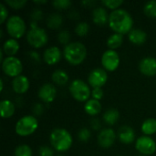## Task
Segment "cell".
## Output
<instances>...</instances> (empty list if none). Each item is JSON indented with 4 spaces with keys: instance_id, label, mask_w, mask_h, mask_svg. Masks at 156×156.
Here are the masks:
<instances>
[{
    "instance_id": "f35d334b",
    "label": "cell",
    "mask_w": 156,
    "mask_h": 156,
    "mask_svg": "<svg viewBox=\"0 0 156 156\" xmlns=\"http://www.w3.org/2000/svg\"><path fill=\"white\" fill-rule=\"evenodd\" d=\"M91 126H92V128H93V129H95V130L100 129V127H101V123H100L99 120H98V119H93V120L91 121Z\"/></svg>"
},
{
    "instance_id": "2e32d148",
    "label": "cell",
    "mask_w": 156,
    "mask_h": 156,
    "mask_svg": "<svg viewBox=\"0 0 156 156\" xmlns=\"http://www.w3.org/2000/svg\"><path fill=\"white\" fill-rule=\"evenodd\" d=\"M12 88L16 93H24L29 88V80L24 75H19L12 80Z\"/></svg>"
},
{
    "instance_id": "5bb4252c",
    "label": "cell",
    "mask_w": 156,
    "mask_h": 156,
    "mask_svg": "<svg viewBox=\"0 0 156 156\" xmlns=\"http://www.w3.org/2000/svg\"><path fill=\"white\" fill-rule=\"evenodd\" d=\"M57 95V90L51 83L43 84L38 90V97L45 102H51Z\"/></svg>"
},
{
    "instance_id": "74e56055",
    "label": "cell",
    "mask_w": 156,
    "mask_h": 156,
    "mask_svg": "<svg viewBox=\"0 0 156 156\" xmlns=\"http://www.w3.org/2000/svg\"><path fill=\"white\" fill-rule=\"evenodd\" d=\"M0 11H1V14H0V23H3V22H5V20L7 17L8 10H7L6 6L4 4H0Z\"/></svg>"
},
{
    "instance_id": "277c9868",
    "label": "cell",
    "mask_w": 156,
    "mask_h": 156,
    "mask_svg": "<svg viewBox=\"0 0 156 156\" xmlns=\"http://www.w3.org/2000/svg\"><path fill=\"white\" fill-rule=\"evenodd\" d=\"M38 122L36 117L26 115L19 119L16 124V133L20 136H27L32 134L37 128Z\"/></svg>"
},
{
    "instance_id": "83f0119b",
    "label": "cell",
    "mask_w": 156,
    "mask_h": 156,
    "mask_svg": "<svg viewBox=\"0 0 156 156\" xmlns=\"http://www.w3.org/2000/svg\"><path fill=\"white\" fill-rule=\"evenodd\" d=\"M144 13L151 17H156V0H151L144 5Z\"/></svg>"
},
{
    "instance_id": "484cf974",
    "label": "cell",
    "mask_w": 156,
    "mask_h": 156,
    "mask_svg": "<svg viewBox=\"0 0 156 156\" xmlns=\"http://www.w3.org/2000/svg\"><path fill=\"white\" fill-rule=\"evenodd\" d=\"M122 42H123V35L119 33H114L109 37L107 40V46L110 48V49L114 50L115 48L121 47Z\"/></svg>"
},
{
    "instance_id": "3957f363",
    "label": "cell",
    "mask_w": 156,
    "mask_h": 156,
    "mask_svg": "<svg viewBox=\"0 0 156 156\" xmlns=\"http://www.w3.org/2000/svg\"><path fill=\"white\" fill-rule=\"evenodd\" d=\"M49 139L53 148L58 152H65L69 150L73 142L71 134L67 130L62 128L54 129L50 133Z\"/></svg>"
},
{
    "instance_id": "ba28073f",
    "label": "cell",
    "mask_w": 156,
    "mask_h": 156,
    "mask_svg": "<svg viewBox=\"0 0 156 156\" xmlns=\"http://www.w3.org/2000/svg\"><path fill=\"white\" fill-rule=\"evenodd\" d=\"M2 69L6 75L16 78L21 75L20 73L23 70V65L19 58L14 56L6 57L2 61Z\"/></svg>"
},
{
    "instance_id": "7a4b0ae2",
    "label": "cell",
    "mask_w": 156,
    "mask_h": 156,
    "mask_svg": "<svg viewBox=\"0 0 156 156\" xmlns=\"http://www.w3.org/2000/svg\"><path fill=\"white\" fill-rule=\"evenodd\" d=\"M65 58L72 65L80 64L87 56L86 47L79 41L70 42L66 45L63 50Z\"/></svg>"
},
{
    "instance_id": "8992f818",
    "label": "cell",
    "mask_w": 156,
    "mask_h": 156,
    "mask_svg": "<svg viewBox=\"0 0 156 156\" xmlns=\"http://www.w3.org/2000/svg\"><path fill=\"white\" fill-rule=\"evenodd\" d=\"M48 39L47 31L37 26H32V27L27 33V42L34 48H40L47 44Z\"/></svg>"
},
{
    "instance_id": "f546056e",
    "label": "cell",
    "mask_w": 156,
    "mask_h": 156,
    "mask_svg": "<svg viewBox=\"0 0 156 156\" xmlns=\"http://www.w3.org/2000/svg\"><path fill=\"white\" fill-rule=\"evenodd\" d=\"M89 29H90V26L87 22H80L77 24V26L75 27V32L79 36L83 37L88 34Z\"/></svg>"
},
{
    "instance_id": "4dcf8cb0",
    "label": "cell",
    "mask_w": 156,
    "mask_h": 156,
    "mask_svg": "<svg viewBox=\"0 0 156 156\" xmlns=\"http://www.w3.org/2000/svg\"><path fill=\"white\" fill-rule=\"evenodd\" d=\"M58 39L61 44H69V39H70V33L68 30H61L58 35Z\"/></svg>"
},
{
    "instance_id": "30bf717a",
    "label": "cell",
    "mask_w": 156,
    "mask_h": 156,
    "mask_svg": "<svg viewBox=\"0 0 156 156\" xmlns=\"http://www.w3.org/2000/svg\"><path fill=\"white\" fill-rule=\"evenodd\" d=\"M135 148L141 154H145V155H150L155 152L156 144L154 141V139H152L151 137L147 135H144V136L139 137L136 140Z\"/></svg>"
},
{
    "instance_id": "d4e9b609",
    "label": "cell",
    "mask_w": 156,
    "mask_h": 156,
    "mask_svg": "<svg viewBox=\"0 0 156 156\" xmlns=\"http://www.w3.org/2000/svg\"><path fill=\"white\" fill-rule=\"evenodd\" d=\"M118 120H119V112L114 108L108 109L103 114V121L109 125L115 124V122Z\"/></svg>"
},
{
    "instance_id": "60d3db41",
    "label": "cell",
    "mask_w": 156,
    "mask_h": 156,
    "mask_svg": "<svg viewBox=\"0 0 156 156\" xmlns=\"http://www.w3.org/2000/svg\"><path fill=\"white\" fill-rule=\"evenodd\" d=\"M0 90H3V88H4V83H3V80H0Z\"/></svg>"
},
{
    "instance_id": "d6986e66",
    "label": "cell",
    "mask_w": 156,
    "mask_h": 156,
    "mask_svg": "<svg viewBox=\"0 0 156 156\" xmlns=\"http://www.w3.org/2000/svg\"><path fill=\"white\" fill-rule=\"evenodd\" d=\"M129 40L135 45H142L146 41L147 34L143 29L133 28L129 32Z\"/></svg>"
},
{
    "instance_id": "4fadbf2b",
    "label": "cell",
    "mask_w": 156,
    "mask_h": 156,
    "mask_svg": "<svg viewBox=\"0 0 156 156\" xmlns=\"http://www.w3.org/2000/svg\"><path fill=\"white\" fill-rule=\"evenodd\" d=\"M140 71L146 76L156 75V58L153 57L144 58L139 63Z\"/></svg>"
},
{
    "instance_id": "8fae6325",
    "label": "cell",
    "mask_w": 156,
    "mask_h": 156,
    "mask_svg": "<svg viewBox=\"0 0 156 156\" xmlns=\"http://www.w3.org/2000/svg\"><path fill=\"white\" fill-rule=\"evenodd\" d=\"M108 80V74L107 72L101 68L92 69L88 77V81L90 86L93 88L102 87Z\"/></svg>"
},
{
    "instance_id": "7c38bea8",
    "label": "cell",
    "mask_w": 156,
    "mask_h": 156,
    "mask_svg": "<svg viewBox=\"0 0 156 156\" xmlns=\"http://www.w3.org/2000/svg\"><path fill=\"white\" fill-rule=\"evenodd\" d=\"M116 133L112 128H106L100 132L98 135V143L103 148H110L116 140Z\"/></svg>"
},
{
    "instance_id": "b9f144b4",
    "label": "cell",
    "mask_w": 156,
    "mask_h": 156,
    "mask_svg": "<svg viewBox=\"0 0 156 156\" xmlns=\"http://www.w3.org/2000/svg\"><path fill=\"white\" fill-rule=\"evenodd\" d=\"M141 156H144V155H141Z\"/></svg>"
},
{
    "instance_id": "5b68a950",
    "label": "cell",
    "mask_w": 156,
    "mask_h": 156,
    "mask_svg": "<svg viewBox=\"0 0 156 156\" xmlns=\"http://www.w3.org/2000/svg\"><path fill=\"white\" fill-rule=\"evenodd\" d=\"M69 91L74 99L79 101H86L90 96V90L88 84L80 79L71 81L69 85Z\"/></svg>"
},
{
    "instance_id": "ffe728a7",
    "label": "cell",
    "mask_w": 156,
    "mask_h": 156,
    "mask_svg": "<svg viewBox=\"0 0 156 156\" xmlns=\"http://www.w3.org/2000/svg\"><path fill=\"white\" fill-rule=\"evenodd\" d=\"M84 110L89 115L94 116V115H97L98 113L101 112V104L100 101L95 100V99H91V100L87 101V102L85 103V106H84Z\"/></svg>"
},
{
    "instance_id": "52a82bcc",
    "label": "cell",
    "mask_w": 156,
    "mask_h": 156,
    "mask_svg": "<svg viewBox=\"0 0 156 156\" xmlns=\"http://www.w3.org/2000/svg\"><path fill=\"white\" fill-rule=\"evenodd\" d=\"M6 30L12 38H19L26 32V23L19 16H11L6 21Z\"/></svg>"
},
{
    "instance_id": "e0dca14e",
    "label": "cell",
    "mask_w": 156,
    "mask_h": 156,
    "mask_svg": "<svg viewBox=\"0 0 156 156\" xmlns=\"http://www.w3.org/2000/svg\"><path fill=\"white\" fill-rule=\"evenodd\" d=\"M119 140L125 144H132L135 139V133L130 126H122L118 131Z\"/></svg>"
},
{
    "instance_id": "9a60e30c",
    "label": "cell",
    "mask_w": 156,
    "mask_h": 156,
    "mask_svg": "<svg viewBox=\"0 0 156 156\" xmlns=\"http://www.w3.org/2000/svg\"><path fill=\"white\" fill-rule=\"evenodd\" d=\"M61 58V51L58 47L53 46L47 48L44 52V60L49 64L54 65L58 63Z\"/></svg>"
},
{
    "instance_id": "ab89813d",
    "label": "cell",
    "mask_w": 156,
    "mask_h": 156,
    "mask_svg": "<svg viewBox=\"0 0 156 156\" xmlns=\"http://www.w3.org/2000/svg\"><path fill=\"white\" fill-rule=\"evenodd\" d=\"M47 1L46 0H42V1H37V0H35L34 3H37V4H42V3H46Z\"/></svg>"
},
{
    "instance_id": "1f68e13d",
    "label": "cell",
    "mask_w": 156,
    "mask_h": 156,
    "mask_svg": "<svg viewBox=\"0 0 156 156\" xmlns=\"http://www.w3.org/2000/svg\"><path fill=\"white\" fill-rule=\"evenodd\" d=\"M101 2L104 5L112 9H118L117 7L123 4L122 0H102Z\"/></svg>"
},
{
    "instance_id": "f1b7e54d",
    "label": "cell",
    "mask_w": 156,
    "mask_h": 156,
    "mask_svg": "<svg viewBox=\"0 0 156 156\" xmlns=\"http://www.w3.org/2000/svg\"><path fill=\"white\" fill-rule=\"evenodd\" d=\"M15 156H32V150L27 144H20L15 150Z\"/></svg>"
},
{
    "instance_id": "7402d4cb",
    "label": "cell",
    "mask_w": 156,
    "mask_h": 156,
    "mask_svg": "<svg viewBox=\"0 0 156 156\" xmlns=\"http://www.w3.org/2000/svg\"><path fill=\"white\" fill-rule=\"evenodd\" d=\"M0 112L2 118H9L15 113V105L8 100H3L0 102Z\"/></svg>"
},
{
    "instance_id": "8d00e7d4",
    "label": "cell",
    "mask_w": 156,
    "mask_h": 156,
    "mask_svg": "<svg viewBox=\"0 0 156 156\" xmlns=\"http://www.w3.org/2000/svg\"><path fill=\"white\" fill-rule=\"evenodd\" d=\"M91 96L93 97V99L100 101L101 99H102L103 97V90L101 88L98 87V88H93L92 91H91Z\"/></svg>"
},
{
    "instance_id": "44dd1931",
    "label": "cell",
    "mask_w": 156,
    "mask_h": 156,
    "mask_svg": "<svg viewBox=\"0 0 156 156\" xmlns=\"http://www.w3.org/2000/svg\"><path fill=\"white\" fill-rule=\"evenodd\" d=\"M19 49V44L16 38H9L5 41L3 46V50L8 57L14 56Z\"/></svg>"
},
{
    "instance_id": "836d02e7",
    "label": "cell",
    "mask_w": 156,
    "mask_h": 156,
    "mask_svg": "<svg viewBox=\"0 0 156 156\" xmlns=\"http://www.w3.org/2000/svg\"><path fill=\"white\" fill-rule=\"evenodd\" d=\"M78 138L81 142H88L90 138V132L87 128H82L78 133Z\"/></svg>"
},
{
    "instance_id": "d6a6232c",
    "label": "cell",
    "mask_w": 156,
    "mask_h": 156,
    "mask_svg": "<svg viewBox=\"0 0 156 156\" xmlns=\"http://www.w3.org/2000/svg\"><path fill=\"white\" fill-rule=\"evenodd\" d=\"M53 5L58 9H66L71 5L70 0H54Z\"/></svg>"
},
{
    "instance_id": "d590c367",
    "label": "cell",
    "mask_w": 156,
    "mask_h": 156,
    "mask_svg": "<svg viewBox=\"0 0 156 156\" xmlns=\"http://www.w3.org/2000/svg\"><path fill=\"white\" fill-rule=\"evenodd\" d=\"M39 155L40 156H53L54 152L53 150L48 146V145H43L39 148Z\"/></svg>"
},
{
    "instance_id": "ac0fdd59",
    "label": "cell",
    "mask_w": 156,
    "mask_h": 156,
    "mask_svg": "<svg viewBox=\"0 0 156 156\" xmlns=\"http://www.w3.org/2000/svg\"><path fill=\"white\" fill-rule=\"evenodd\" d=\"M110 15L106 11V9L102 6L96 7L92 12V19L93 22L97 25H105L107 22H109Z\"/></svg>"
},
{
    "instance_id": "603a6c76",
    "label": "cell",
    "mask_w": 156,
    "mask_h": 156,
    "mask_svg": "<svg viewBox=\"0 0 156 156\" xmlns=\"http://www.w3.org/2000/svg\"><path fill=\"white\" fill-rule=\"evenodd\" d=\"M51 79L52 80L57 83L58 85L59 86H63L65 85L68 80H69V75L68 73L63 70V69H56L53 73H52V76H51Z\"/></svg>"
},
{
    "instance_id": "e575fe53",
    "label": "cell",
    "mask_w": 156,
    "mask_h": 156,
    "mask_svg": "<svg viewBox=\"0 0 156 156\" xmlns=\"http://www.w3.org/2000/svg\"><path fill=\"white\" fill-rule=\"evenodd\" d=\"M5 3L15 9H19L27 4V0H5Z\"/></svg>"
},
{
    "instance_id": "9c48e42d",
    "label": "cell",
    "mask_w": 156,
    "mask_h": 156,
    "mask_svg": "<svg viewBox=\"0 0 156 156\" xmlns=\"http://www.w3.org/2000/svg\"><path fill=\"white\" fill-rule=\"evenodd\" d=\"M101 64L107 70H115L120 64L119 54L113 49H108L104 51L101 56Z\"/></svg>"
},
{
    "instance_id": "6da1fadb",
    "label": "cell",
    "mask_w": 156,
    "mask_h": 156,
    "mask_svg": "<svg viewBox=\"0 0 156 156\" xmlns=\"http://www.w3.org/2000/svg\"><path fill=\"white\" fill-rule=\"evenodd\" d=\"M109 25L115 33L123 35L129 33L133 29V20L128 11L122 8H118L110 14Z\"/></svg>"
},
{
    "instance_id": "cb8c5ba5",
    "label": "cell",
    "mask_w": 156,
    "mask_h": 156,
    "mask_svg": "<svg viewBox=\"0 0 156 156\" xmlns=\"http://www.w3.org/2000/svg\"><path fill=\"white\" fill-rule=\"evenodd\" d=\"M62 22H63V17H62V16H61L60 14H58V13L50 14V15L48 16V19H47L48 27H50V28H53V29L58 28V27L62 25Z\"/></svg>"
},
{
    "instance_id": "4316f807",
    "label": "cell",
    "mask_w": 156,
    "mask_h": 156,
    "mask_svg": "<svg viewBox=\"0 0 156 156\" xmlns=\"http://www.w3.org/2000/svg\"><path fill=\"white\" fill-rule=\"evenodd\" d=\"M142 131L145 135H151L156 133V120L154 118L147 119L142 124Z\"/></svg>"
}]
</instances>
